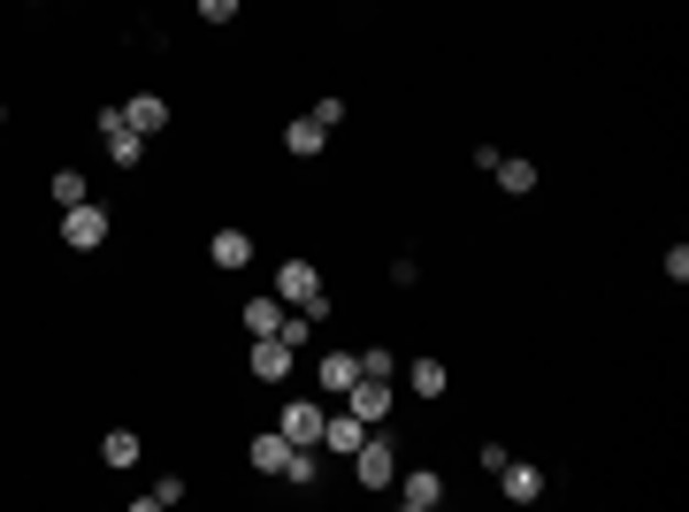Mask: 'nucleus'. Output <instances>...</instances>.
<instances>
[{"label":"nucleus","mask_w":689,"mask_h":512,"mask_svg":"<svg viewBox=\"0 0 689 512\" xmlns=\"http://www.w3.org/2000/svg\"><path fill=\"white\" fill-rule=\"evenodd\" d=\"M499 191H506V199H528V191H536V162H521V154H499Z\"/></svg>","instance_id":"dca6fc26"},{"label":"nucleus","mask_w":689,"mask_h":512,"mask_svg":"<svg viewBox=\"0 0 689 512\" xmlns=\"http://www.w3.org/2000/svg\"><path fill=\"white\" fill-rule=\"evenodd\" d=\"M360 375H398V359H391L383 344H368V352H360Z\"/></svg>","instance_id":"5701e85b"},{"label":"nucleus","mask_w":689,"mask_h":512,"mask_svg":"<svg viewBox=\"0 0 689 512\" xmlns=\"http://www.w3.org/2000/svg\"><path fill=\"white\" fill-rule=\"evenodd\" d=\"M139 452H146V444H139L131 428H108V436H100V459H108L116 475H131V467H139Z\"/></svg>","instance_id":"f3484780"},{"label":"nucleus","mask_w":689,"mask_h":512,"mask_svg":"<svg viewBox=\"0 0 689 512\" xmlns=\"http://www.w3.org/2000/svg\"><path fill=\"white\" fill-rule=\"evenodd\" d=\"M245 330H253V337H276V330H284V299H253V307H245Z\"/></svg>","instance_id":"aec40b11"},{"label":"nucleus","mask_w":689,"mask_h":512,"mask_svg":"<svg viewBox=\"0 0 689 512\" xmlns=\"http://www.w3.org/2000/svg\"><path fill=\"white\" fill-rule=\"evenodd\" d=\"M162 505H184V482H154V490H146V498H139V512H162Z\"/></svg>","instance_id":"4be33fe9"},{"label":"nucleus","mask_w":689,"mask_h":512,"mask_svg":"<svg viewBox=\"0 0 689 512\" xmlns=\"http://www.w3.org/2000/svg\"><path fill=\"white\" fill-rule=\"evenodd\" d=\"M100 138H108V162H116V169H139V162H146V138L123 123V108H100Z\"/></svg>","instance_id":"20e7f679"},{"label":"nucleus","mask_w":689,"mask_h":512,"mask_svg":"<svg viewBox=\"0 0 689 512\" xmlns=\"http://www.w3.org/2000/svg\"><path fill=\"white\" fill-rule=\"evenodd\" d=\"M307 330H315V322H307V314H284V330H276V337L292 344V352H307Z\"/></svg>","instance_id":"b1692460"},{"label":"nucleus","mask_w":689,"mask_h":512,"mask_svg":"<svg viewBox=\"0 0 689 512\" xmlns=\"http://www.w3.org/2000/svg\"><path fill=\"white\" fill-rule=\"evenodd\" d=\"M245 459H253V475H284V459H292V444H284V428H261V436L245 444Z\"/></svg>","instance_id":"4468645a"},{"label":"nucleus","mask_w":689,"mask_h":512,"mask_svg":"<svg viewBox=\"0 0 689 512\" xmlns=\"http://www.w3.org/2000/svg\"><path fill=\"white\" fill-rule=\"evenodd\" d=\"M207 260L230 276V268H245V260H253V237H245V230H215V237H207Z\"/></svg>","instance_id":"ddd939ff"},{"label":"nucleus","mask_w":689,"mask_h":512,"mask_svg":"<svg viewBox=\"0 0 689 512\" xmlns=\"http://www.w3.org/2000/svg\"><path fill=\"white\" fill-rule=\"evenodd\" d=\"M123 123H131L139 138H154V131H169V100H162V92H139V100L123 108Z\"/></svg>","instance_id":"f8f14e48"},{"label":"nucleus","mask_w":689,"mask_h":512,"mask_svg":"<svg viewBox=\"0 0 689 512\" xmlns=\"http://www.w3.org/2000/svg\"><path fill=\"white\" fill-rule=\"evenodd\" d=\"M391 490H398V505L406 512H437L445 505V475H429V467H422V475H398Z\"/></svg>","instance_id":"6e6552de"},{"label":"nucleus","mask_w":689,"mask_h":512,"mask_svg":"<svg viewBox=\"0 0 689 512\" xmlns=\"http://www.w3.org/2000/svg\"><path fill=\"white\" fill-rule=\"evenodd\" d=\"M276 482H292V490H315L322 482V467H315V444H292V459H284V475Z\"/></svg>","instance_id":"6ab92c4d"},{"label":"nucleus","mask_w":689,"mask_h":512,"mask_svg":"<svg viewBox=\"0 0 689 512\" xmlns=\"http://www.w3.org/2000/svg\"><path fill=\"white\" fill-rule=\"evenodd\" d=\"M245 367H253V382H284L292 367H299V352L284 337H253V352H245Z\"/></svg>","instance_id":"0eeeda50"},{"label":"nucleus","mask_w":689,"mask_h":512,"mask_svg":"<svg viewBox=\"0 0 689 512\" xmlns=\"http://www.w3.org/2000/svg\"><path fill=\"white\" fill-rule=\"evenodd\" d=\"M352 475H360V490H391V482H398V452H391L383 436H360V452H352Z\"/></svg>","instance_id":"7ed1b4c3"},{"label":"nucleus","mask_w":689,"mask_h":512,"mask_svg":"<svg viewBox=\"0 0 689 512\" xmlns=\"http://www.w3.org/2000/svg\"><path fill=\"white\" fill-rule=\"evenodd\" d=\"M360 436H368V421H360L352 405H344V413H330V421H322V452H338V459H352V452H360Z\"/></svg>","instance_id":"9b49d317"},{"label":"nucleus","mask_w":689,"mask_h":512,"mask_svg":"<svg viewBox=\"0 0 689 512\" xmlns=\"http://www.w3.org/2000/svg\"><path fill=\"white\" fill-rule=\"evenodd\" d=\"M315 382H322L330 398H344V390L360 382V352H322V359H315Z\"/></svg>","instance_id":"9d476101"},{"label":"nucleus","mask_w":689,"mask_h":512,"mask_svg":"<svg viewBox=\"0 0 689 512\" xmlns=\"http://www.w3.org/2000/svg\"><path fill=\"white\" fill-rule=\"evenodd\" d=\"M192 8H199V15H207V23H230V15H238V8H245V0H192Z\"/></svg>","instance_id":"393cba45"},{"label":"nucleus","mask_w":689,"mask_h":512,"mask_svg":"<svg viewBox=\"0 0 689 512\" xmlns=\"http://www.w3.org/2000/svg\"><path fill=\"white\" fill-rule=\"evenodd\" d=\"M322 421H330V405H315V398H292V405L276 413L284 444H322Z\"/></svg>","instance_id":"423d86ee"},{"label":"nucleus","mask_w":689,"mask_h":512,"mask_svg":"<svg viewBox=\"0 0 689 512\" xmlns=\"http://www.w3.org/2000/svg\"><path fill=\"white\" fill-rule=\"evenodd\" d=\"M499 490H506V505H536V498H544V467L506 459V467H499Z\"/></svg>","instance_id":"1a4fd4ad"},{"label":"nucleus","mask_w":689,"mask_h":512,"mask_svg":"<svg viewBox=\"0 0 689 512\" xmlns=\"http://www.w3.org/2000/svg\"><path fill=\"white\" fill-rule=\"evenodd\" d=\"M667 283H689V245H667Z\"/></svg>","instance_id":"a878e982"},{"label":"nucleus","mask_w":689,"mask_h":512,"mask_svg":"<svg viewBox=\"0 0 689 512\" xmlns=\"http://www.w3.org/2000/svg\"><path fill=\"white\" fill-rule=\"evenodd\" d=\"M330 146V131L315 123V115H299V123H284V154H299V162H315Z\"/></svg>","instance_id":"2eb2a0df"},{"label":"nucleus","mask_w":689,"mask_h":512,"mask_svg":"<svg viewBox=\"0 0 689 512\" xmlns=\"http://www.w3.org/2000/svg\"><path fill=\"white\" fill-rule=\"evenodd\" d=\"M445 382H452V375H445L437 359H414V367H406V390H414L422 405H429V398H445Z\"/></svg>","instance_id":"a211bd4d"},{"label":"nucleus","mask_w":689,"mask_h":512,"mask_svg":"<svg viewBox=\"0 0 689 512\" xmlns=\"http://www.w3.org/2000/svg\"><path fill=\"white\" fill-rule=\"evenodd\" d=\"M46 191H54V207H85V199H92V183H85L77 169H62L54 183H46Z\"/></svg>","instance_id":"412c9836"},{"label":"nucleus","mask_w":689,"mask_h":512,"mask_svg":"<svg viewBox=\"0 0 689 512\" xmlns=\"http://www.w3.org/2000/svg\"><path fill=\"white\" fill-rule=\"evenodd\" d=\"M276 299H284V307H299L307 322H322V314H330V299H322V276H315V260H284V268H276Z\"/></svg>","instance_id":"f257e3e1"},{"label":"nucleus","mask_w":689,"mask_h":512,"mask_svg":"<svg viewBox=\"0 0 689 512\" xmlns=\"http://www.w3.org/2000/svg\"><path fill=\"white\" fill-rule=\"evenodd\" d=\"M344 405H352V413H360V421L375 428V421H383V413L398 405V390H391V375H360V382L344 390Z\"/></svg>","instance_id":"39448f33"},{"label":"nucleus","mask_w":689,"mask_h":512,"mask_svg":"<svg viewBox=\"0 0 689 512\" xmlns=\"http://www.w3.org/2000/svg\"><path fill=\"white\" fill-rule=\"evenodd\" d=\"M62 245L69 253H100L108 245V207H92V199L85 207H62Z\"/></svg>","instance_id":"f03ea898"}]
</instances>
